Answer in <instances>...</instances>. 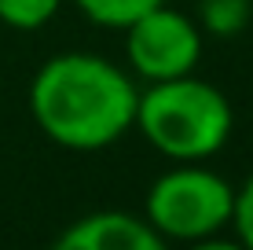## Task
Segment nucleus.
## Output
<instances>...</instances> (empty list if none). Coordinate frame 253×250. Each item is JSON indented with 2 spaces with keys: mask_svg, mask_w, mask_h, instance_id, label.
Wrapping results in <instances>:
<instances>
[{
  "mask_svg": "<svg viewBox=\"0 0 253 250\" xmlns=\"http://www.w3.org/2000/svg\"><path fill=\"white\" fill-rule=\"evenodd\" d=\"M139 85L128 70L92 51L51 55L30 81V114L66 151H103L136 129Z\"/></svg>",
  "mask_w": 253,
  "mask_h": 250,
  "instance_id": "nucleus-1",
  "label": "nucleus"
},
{
  "mask_svg": "<svg viewBox=\"0 0 253 250\" xmlns=\"http://www.w3.org/2000/svg\"><path fill=\"white\" fill-rule=\"evenodd\" d=\"M136 129L169 162H206L231 140L235 110L216 85L184 74L139 89Z\"/></svg>",
  "mask_w": 253,
  "mask_h": 250,
  "instance_id": "nucleus-2",
  "label": "nucleus"
},
{
  "mask_svg": "<svg viewBox=\"0 0 253 250\" xmlns=\"http://www.w3.org/2000/svg\"><path fill=\"white\" fill-rule=\"evenodd\" d=\"M235 188L216 169L198 162H180L147 188L143 217L162 239L195 243V239L220 236L231 225Z\"/></svg>",
  "mask_w": 253,
  "mask_h": 250,
  "instance_id": "nucleus-3",
  "label": "nucleus"
},
{
  "mask_svg": "<svg viewBox=\"0 0 253 250\" xmlns=\"http://www.w3.org/2000/svg\"><path fill=\"white\" fill-rule=\"evenodd\" d=\"M121 33H125L128 74L143 85L195 74L202 63V26L169 4L151 7Z\"/></svg>",
  "mask_w": 253,
  "mask_h": 250,
  "instance_id": "nucleus-4",
  "label": "nucleus"
},
{
  "mask_svg": "<svg viewBox=\"0 0 253 250\" xmlns=\"http://www.w3.org/2000/svg\"><path fill=\"white\" fill-rule=\"evenodd\" d=\"M48 250H169V239H162L147 217L125 210H95L66 225Z\"/></svg>",
  "mask_w": 253,
  "mask_h": 250,
  "instance_id": "nucleus-5",
  "label": "nucleus"
},
{
  "mask_svg": "<svg viewBox=\"0 0 253 250\" xmlns=\"http://www.w3.org/2000/svg\"><path fill=\"white\" fill-rule=\"evenodd\" d=\"M77 11L84 15L92 26H103V30H125L132 26L139 15H147L151 7L169 4V0H74Z\"/></svg>",
  "mask_w": 253,
  "mask_h": 250,
  "instance_id": "nucleus-6",
  "label": "nucleus"
},
{
  "mask_svg": "<svg viewBox=\"0 0 253 250\" xmlns=\"http://www.w3.org/2000/svg\"><path fill=\"white\" fill-rule=\"evenodd\" d=\"M198 26L213 37H239L250 26V0H202Z\"/></svg>",
  "mask_w": 253,
  "mask_h": 250,
  "instance_id": "nucleus-7",
  "label": "nucleus"
},
{
  "mask_svg": "<svg viewBox=\"0 0 253 250\" xmlns=\"http://www.w3.org/2000/svg\"><path fill=\"white\" fill-rule=\"evenodd\" d=\"M59 7H63V0H0V22L7 30L33 33V30H44L59 15Z\"/></svg>",
  "mask_w": 253,
  "mask_h": 250,
  "instance_id": "nucleus-8",
  "label": "nucleus"
},
{
  "mask_svg": "<svg viewBox=\"0 0 253 250\" xmlns=\"http://www.w3.org/2000/svg\"><path fill=\"white\" fill-rule=\"evenodd\" d=\"M231 225H235V239H239L246 250H253V173L246 177V184H242V188H235Z\"/></svg>",
  "mask_w": 253,
  "mask_h": 250,
  "instance_id": "nucleus-9",
  "label": "nucleus"
},
{
  "mask_svg": "<svg viewBox=\"0 0 253 250\" xmlns=\"http://www.w3.org/2000/svg\"><path fill=\"white\" fill-rule=\"evenodd\" d=\"M187 250H246L239 239H220V236H209V239H195L187 243Z\"/></svg>",
  "mask_w": 253,
  "mask_h": 250,
  "instance_id": "nucleus-10",
  "label": "nucleus"
}]
</instances>
